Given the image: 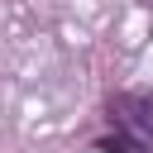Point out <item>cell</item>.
Segmentation results:
<instances>
[{
  "label": "cell",
  "mask_w": 153,
  "mask_h": 153,
  "mask_svg": "<svg viewBox=\"0 0 153 153\" xmlns=\"http://www.w3.org/2000/svg\"><path fill=\"white\" fill-rule=\"evenodd\" d=\"M105 134L96 153H148L153 148V91H115L105 100Z\"/></svg>",
  "instance_id": "6da1fadb"
},
{
  "label": "cell",
  "mask_w": 153,
  "mask_h": 153,
  "mask_svg": "<svg viewBox=\"0 0 153 153\" xmlns=\"http://www.w3.org/2000/svg\"><path fill=\"white\" fill-rule=\"evenodd\" d=\"M148 10H153V0H148Z\"/></svg>",
  "instance_id": "7a4b0ae2"
}]
</instances>
